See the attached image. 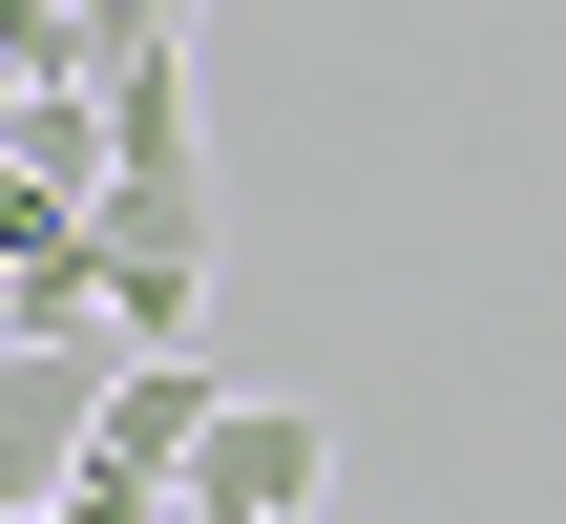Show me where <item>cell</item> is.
<instances>
[{
  "label": "cell",
  "mask_w": 566,
  "mask_h": 524,
  "mask_svg": "<svg viewBox=\"0 0 566 524\" xmlns=\"http://www.w3.org/2000/svg\"><path fill=\"white\" fill-rule=\"evenodd\" d=\"M84 210H105V336L189 357V315H210V168H105Z\"/></svg>",
  "instance_id": "obj_1"
},
{
  "label": "cell",
  "mask_w": 566,
  "mask_h": 524,
  "mask_svg": "<svg viewBox=\"0 0 566 524\" xmlns=\"http://www.w3.org/2000/svg\"><path fill=\"white\" fill-rule=\"evenodd\" d=\"M210 0H84V42H189Z\"/></svg>",
  "instance_id": "obj_7"
},
{
  "label": "cell",
  "mask_w": 566,
  "mask_h": 524,
  "mask_svg": "<svg viewBox=\"0 0 566 524\" xmlns=\"http://www.w3.org/2000/svg\"><path fill=\"white\" fill-rule=\"evenodd\" d=\"M315 504H336V420L315 399H231L189 441V524H315Z\"/></svg>",
  "instance_id": "obj_3"
},
{
  "label": "cell",
  "mask_w": 566,
  "mask_h": 524,
  "mask_svg": "<svg viewBox=\"0 0 566 524\" xmlns=\"http://www.w3.org/2000/svg\"><path fill=\"white\" fill-rule=\"evenodd\" d=\"M0 147H21L42 189H105V168H126V147H105V84H21V105H0Z\"/></svg>",
  "instance_id": "obj_6"
},
{
  "label": "cell",
  "mask_w": 566,
  "mask_h": 524,
  "mask_svg": "<svg viewBox=\"0 0 566 524\" xmlns=\"http://www.w3.org/2000/svg\"><path fill=\"white\" fill-rule=\"evenodd\" d=\"M231 399H210V357H105V420H84V462L105 483H189V441H210Z\"/></svg>",
  "instance_id": "obj_4"
},
{
  "label": "cell",
  "mask_w": 566,
  "mask_h": 524,
  "mask_svg": "<svg viewBox=\"0 0 566 524\" xmlns=\"http://www.w3.org/2000/svg\"><path fill=\"white\" fill-rule=\"evenodd\" d=\"M84 84H105V147H126V168H210V147H189V42H105Z\"/></svg>",
  "instance_id": "obj_5"
},
{
  "label": "cell",
  "mask_w": 566,
  "mask_h": 524,
  "mask_svg": "<svg viewBox=\"0 0 566 524\" xmlns=\"http://www.w3.org/2000/svg\"><path fill=\"white\" fill-rule=\"evenodd\" d=\"M0 336H21V273H0Z\"/></svg>",
  "instance_id": "obj_8"
},
{
  "label": "cell",
  "mask_w": 566,
  "mask_h": 524,
  "mask_svg": "<svg viewBox=\"0 0 566 524\" xmlns=\"http://www.w3.org/2000/svg\"><path fill=\"white\" fill-rule=\"evenodd\" d=\"M105 357L126 336H0V524H42L84 483V420H105Z\"/></svg>",
  "instance_id": "obj_2"
},
{
  "label": "cell",
  "mask_w": 566,
  "mask_h": 524,
  "mask_svg": "<svg viewBox=\"0 0 566 524\" xmlns=\"http://www.w3.org/2000/svg\"><path fill=\"white\" fill-rule=\"evenodd\" d=\"M0 105H21V42H0Z\"/></svg>",
  "instance_id": "obj_9"
}]
</instances>
